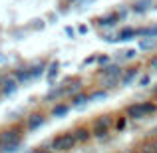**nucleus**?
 I'll use <instances>...</instances> for the list:
<instances>
[{"mask_svg":"<svg viewBox=\"0 0 157 153\" xmlns=\"http://www.w3.org/2000/svg\"><path fill=\"white\" fill-rule=\"evenodd\" d=\"M76 137H74L72 131H66V133H58L56 137L52 139L50 143V149L54 153H64V151H70L74 149V145H76Z\"/></svg>","mask_w":157,"mask_h":153,"instance_id":"f257e3e1","label":"nucleus"},{"mask_svg":"<svg viewBox=\"0 0 157 153\" xmlns=\"http://www.w3.org/2000/svg\"><path fill=\"white\" fill-rule=\"evenodd\" d=\"M155 109H157L155 103L143 101V103H131V105H127L125 113H127V117H131V119H143L149 113H153Z\"/></svg>","mask_w":157,"mask_h":153,"instance_id":"f03ea898","label":"nucleus"},{"mask_svg":"<svg viewBox=\"0 0 157 153\" xmlns=\"http://www.w3.org/2000/svg\"><path fill=\"white\" fill-rule=\"evenodd\" d=\"M20 141H22V129L20 127H8L0 133V149L20 145Z\"/></svg>","mask_w":157,"mask_h":153,"instance_id":"7ed1b4c3","label":"nucleus"},{"mask_svg":"<svg viewBox=\"0 0 157 153\" xmlns=\"http://www.w3.org/2000/svg\"><path fill=\"white\" fill-rule=\"evenodd\" d=\"M111 125H113V117L111 115H100V117H96V121H94V135L96 137H105L109 133Z\"/></svg>","mask_w":157,"mask_h":153,"instance_id":"20e7f679","label":"nucleus"},{"mask_svg":"<svg viewBox=\"0 0 157 153\" xmlns=\"http://www.w3.org/2000/svg\"><path fill=\"white\" fill-rule=\"evenodd\" d=\"M121 76H123V72L117 68V66H109V68L101 70V78H105V88H109L111 84H115Z\"/></svg>","mask_w":157,"mask_h":153,"instance_id":"39448f33","label":"nucleus"},{"mask_svg":"<svg viewBox=\"0 0 157 153\" xmlns=\"http://www.w3.org/2000/svg\"><path fill=\"white\" fill-rule=\"evenodd\" d=\"M44 121H46V117H44L42 113H34V115H30V117H28L26 127H28V129H38Z\"/></svg>","mask_w":157,"mask_h":153,"instance_id":"423d86ee","label":"nucleus"},{"mask_svg":"<svg viewBox=\"0 0 157 153\" xmlns=\"http://www.w3.org/2000/svg\"><path fill=\"white\" fill-rule=\"evenodd\" d=\"M74 133V137H76V141H80V143H86L90 137H92L94 133H90L86 127H80V129H76V131H72Z\"/></svg>","mask_w":157,"mask_h":153,"instance_id":"0eeeda50","label":"nucleus"},{"mask_svg":"<svg viewBox=\"0 0 157 153\" xmlns=\"http://www.w3.org/2000/svg\"><path fill=\"white\" fill-rule=\"evenodd\" d=\"M133 36H139V30H135V28H127V30L119 32V36L115 40H131Z\"/></svg>","mask_w":157,"mask_h":153,"instance_id":"6e6552de","label":"nucleus"},{"mask_svg":"<svg viewBox=\"0 0 157 153\" xmlns=\"http://www.w3.org/2000/svg\"><path fill=\"white\" fill-rule=\"evenodd\" d=\"M139 36H143V38H157V26L141 28V30H139Z\"/></svg>","mask_w":157,"mask_h":153,"instance_id":"1a4fd4ad","label":"nucleus"},{"mask_svg":"<svg viewBox=\"0 0 157 153\" xmlns=\"http://www.w3.org/2000/svg\"><path fill=\"white\" fill-rule=\"evenodd\" d=\"M100 26H113L115 22H117V16L115 14H111V16H104V18H98L96 20Z\"/></svg>","mask_w":157,"mask_h":153,"instance_id":"9d476101","label":"nucleus"},{"mask_svg":"<svg viewBox=\"0 0 157 153\" xmlns=\"http://www.w3.org/2000/svg\"><path fill=\"white\" fill-rule=\"evenodd\" d=\"M137 72H139V70L137 68H131L129 70V72H125V74H123V76H121V82H123V84H131V82H133V78L135 76H137Z\"/></svg>","mask_w":157,"mask_h":153,"instance_id":"9b49d317","label":"nucleus"},{"mask_svg":"<svg viewBox=\"0 0 157 153\" xmlns=\"http://www.w3.org/2000/svg\"><path fill=\"white\" fill-rule=\"evenodd\" d=\"M68 109H70V107L66 105V103H58V105L52 109V115H54V117H60V115H66V113H68Z\"/></svg>","mask_w":157,"mask_h":153,"instance_id":"f8f14e48","label":"nucleus"},{"mask_svg":"<svg viewBox=\"0 0 157 153\" xmlns=\"http://www.w3.org/2000/svg\"><path fill=\"white\" fill-rule=\"evenodd\" d=\"M90 101V96L88 94H78V96H74V105H86V103Z\"/></svg>","mask_w":157,"mask_h":153,"instance_id":"ddd939ff","label":"nucleus"},{"mask_svg":"<svg viewBox=\"0 0 157 153\" xmlns=\"http://www.w3.org/2000/svg\"><path fill=\"white\" fill-rule=\"evenodd\" d=\"M149 4H151V0H139V2H135V4H133V10H135V12L147 10V8H149Z\"/></svg>","mask_w":157,"mask_h":153,"instance_id":"4468645a","label":"nucleus"},{"mask_svg":"<svg viewBox=\"0 0 157 153\" xmlns=\"http://www.w3.org/2000/svg\"><path fill=\"white\" fill-rule=\"evenodd\" d=\"M16 84H18V80H6L4 82V94H10L16 90Z\"/></svg>","mask_w":157,"mask_h":153,"instance_id":"2eb2a0df","label":"nucleus"},{"mask_svg":"<svg viewBox=\"0 0 157 153\" xmlns=\"http://www.w3.org/2000/svg\"><path fill=\"white\" fill-rule=\"evenodd\" d=\"M149 66H151V70H157V56H155V58H151Z\"/></svg>","mask_w":157,"mask_h":153,"instance_id":"dca6fc26","label":"nucleus"},{"mask_svg":"<svg viewBox=\"0 0 157 153\" xmlns=\"http://www.w3.org/2000/svg\"><path fill=\"white\" fill-rule=\"evenodd\" d=\"M38 153H54L52 149H38Z\"/></svg>","mask_w":157,"mask_h":153,"instance_id":"f3484780","label":"nucleus"},{"mask_svg":"<svg viewBox=\"0 0 157 153\" xmlns=\"http://www.w3.org/2000/svg\"><path fill=\"white\" fill-rule=\"evenodd\" d=\"M139 153H153V151H149V149H145V151H139Z\"/></svg>","mask_w":157,"mask_h":153,"instance_id":"a211bd4d","label":"nucleus"},{"mask_svg":"<svg viewBox=\"0 0 157 153\" xmlns=\"http://www.w3.org/2000/svg\"><path fill=\"white\" fill-rule=\"evenodd\" d=\"M30 153H38V149H34V151H30Z\"/></svg>","mask_w":157,"mask_h":153,"instance_id":"6ab92c4d","label":"nucleus"}]
</instances>
